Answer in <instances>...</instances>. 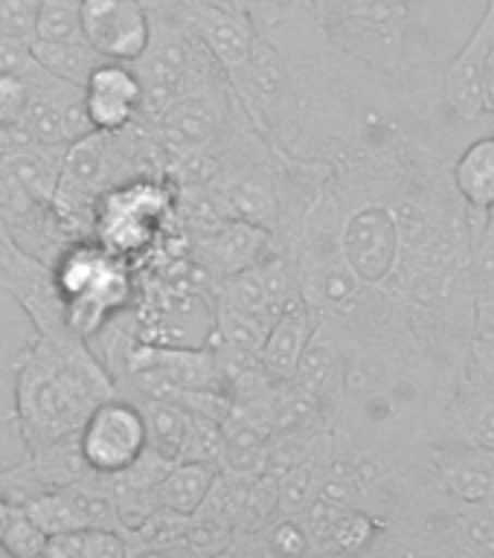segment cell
<instances>
[{
  "mask_svg": "<svg viewBox=\"0 0 494 558\" xmlns=\"http://www.w3.org/2000/svg\"><path fill=\"white\" fill-rule=\"evenodd\" d=\"M117 392V381L91 340L70 329L33 331L12 361V413L24 448L82 430L85 418Z\"/></svg>",
  "mask_w": 494,
  "mask_h": 558,
  "instance_id": "cell-1",
  "label": "cell"
},
{
  "mask_svg": "<svg viewBox=\"0 0 494 558\" xmlns=\"http://www.w3.org/2000/svg\"><path fill=\"white\" fill-rule=\"evenodd\" d=\"M52 282L64 300L68 329L85 340L96 338L134 303L131 262L120 259L94 235L73 239L61 247L52 259Z\"/></svg>",
  "mask_w": 494,
  "mask_h": 558,
  "instance_id": "cell-2",
  "label": "cell"
},
{
  "mask_svg": "<svg viewBox=\"0 0 494 558\" xmlns=\"http://www.w3.org/2000/svg\"><path fill=\"white\" fill-rule=\"evenodd\" d=\"M174 201L178 190L169 178L143 174L117 183L96 204L94 239L120 259H140L155 247L166 230Z\"/></svg>",
  "mask_w": 494,
  "mask_h": 558,
  "instance_id": "cell-3",
  "label": "cell"
},
{
  "mask_svg": "<svg viewBox=\"0 0 494 558\" xmlns=\"http://www.w3.org/2000/svg\"><path fill=\"white\" fill-rule=\"evenodd\" d=\"M26 76H29V105L21 125L24 140L68 148L94 131L85 108V87L52 76L35 59L26 68Z\"/></svg>",
  "mask_w": 494,
  "mask_h": 558,
  "instance_id": "cell-4",
  "label": "cell"
},
{
  "mask_svg": "<svg viewBox=\"0 0 494 558\" xmlns=\"http://www.w3.org/2000/svg\"><path fill=\"white\" fill-rule=\"evenodd\" d=\"M79 445L87 465L99 474L131 469L148 451V425L140 401L113 392L85 418Z\"/></svg>",
  "mask_w": 494,
  "mask_h": 558,
  "instance_id": "cell-5",
  "label": "cell"
},
{
  "mask_svg": "<svg viewBox=\"0 0 494 558\" xmlns=\"http://www.w3.org/2000/svg\"><path fill=\"white\" fill-rule=\"evenodd\" d=\"M494 52V9L486 7L478 26L471 29L469 41L462 44L457 56L439 76L443 108L451 113L454 122L478 131H492L486 117V76L489 59Z\"/></svg>",
  "mask_w": 494,
  "mask_h": 558,
  "instance_id": "cell-6",
  "label": "cell"
},
{
  "mask_svg": "<svg viewBox=\"0 0 494 558\" xmlns=\"http://www.w3.org/2000/svg\"><path fill=\"white\" fill-rule=\"evenodd\" d=\"M0 288L21 305L26 320L33 323V331L68 329L64 300H61L59 288L52 282V265L24 251L9 235L7 227H3V235H0Z\"/></svg>",
  "mask_w": 494,
  "mask_h": 558,
  "instance_id": "cell-7",
  "label": "cell"
},
{
  "mask_svg": "<svg viewBox=\"0 0 494 558\" xmlns=\"http://www.w3.org/2000/svg\"><path fill=\"white\" fill-rule=\"evenodd\" d=\"M85 41L108 61H137L152 38V15L143 0H82Z\"/></svg>",
  "mask_w": 494,
  "mask_h": 558,
  "instance_id": "cell-8",
  "label": "cell"
},
{
  "mask_svg": "<svg viewBox=\"0 0 494 558\" xmlns=\"http://www.w3.org/2000/svg\"><path fill=\"white\" fill-rule=\"evenodd\" d=\"M425 465L445 495L462 504H486L494 486V451L454 430L427 442Z\"/></svg>",
  "mask_w": 494,
  "mask_h": 558,
  "instance_id": "cell-9",
  "label": "cell"
},
{
  "mask_svg": "<svg viewBox=\"0 0 494 558\" xmlns=\"http://www.w3.org/2000/svg\"><path fill=\"white\" fill-rule=\"evenodd\" d=\"M190 251L204 277L218 282L260 265L274 251V233L242 218H227L207 233L192 235Z\"/></svg>",
  "mask_w": 494,
  "mask_h": 558,
  "instance_id": "cell-10",
  "label": "cell"
},
{
  "mask_svg": "<svg viewBox=\"0 0 494 558\" xmlns=\"http://www.w3.org/2000/svg\"><path fill=\"white\" fill-rule=\"evenodd\" d=\"M143 82L129 61H103L85 82V108L94 131H122L143 117Z\"/></svg>",
  "mask_w": 494,
  "mask_h": 558,
  "instance_id": "cell-11",
  "label": "cell"
},
{
  "mask_svg": "<svg viewBox=\"0 0 494 558\" xmlns=\"http://www.w3.org/2000/svg\"><path fill=\"white\" fill-rule=\"evenodd\" d=\"M314 553H370L384 532L378 514L317 497L303 514Z\"/></svg>",
  "mask_w": 494,
  "mask_h": 558,
  "instance_id": "cell-12",
  "label": "cell"
},
{
  "mask_svg": "<svg viewBox=\"0 0 494 558\" xmlns=\"http://www.w3.org/2000/svg\"><path fill=\"white\" fill-rule=\"evenodd\" d=\"M317 323H321V317L305 300H297L294 305H288L286 312L274 320V326L268 329V338H265V347H262V364H265L274 381H294L300 357H303Z\"/></svg>",
  "mask_w": 494,
  "mask_h": 558,
  "instance_id": "cell-13",
  "label": "cell"
},
{
  "mask_svg": "<svg viewBox=\"0 0 494 558\" xmlns=\"http://www.w3.org/2000/svg\"><path fill=\"white\" fill-rule=\"evenodd\" d=\"M454 186L466 207L494 209V131H480L451 160Z\"/></svg>",
  "mask_w": 494,
  "mask_h": 558,
  "instance_id": "cell-14",
  "label": "cell"
},
{
  "mask_svg": "<svg viewBox=\"0 0 494 558\" xmlns=\"http://www.w3.org/2000/svg\"><path fill=\"white\" fill-rule=\"evenodd\" d=\"M218 474L221 469L209 465V462H174L172 469L166 471V477L157 483V509H172V512L192 518L207 504Z\"/></svg>",
  "mask_w": 494,
  "mask_h": 558,
  "instance_id": "cell-15",
  "label": "cell"
},
{
  "mask_svg": "<svg viewBox=\"0 0 494 558\" xmlns=\"http://www.w3.org/2000/svg\"><path fill=\"white\" fill-rule=\"evenodd\" d=\"M146 413L148 448L160 453L164 460L181 462L186 434H190L192 410L181 401L169 399H134Z\"/></svg>",
  "mask_w": 494,
  "mask_h": 558,
  "instance_id": "cell-16",
  "label": "cell"
},
{
  "mask_svg": "<svg viewBox=\"0 0 494 558\" xmlns=\"http://www.w3.org/2000/svg\"><path fill=\"white\" fill-rule=\"evenodd\" d=\"M47 556L52 558H122L131 556L129 538L120 530L82 526L73 532H59L47 541Z\"/></svg>",
  "mask_w": 494,
  "mask_h": 558,
  "instance_id": "cell-17",
  "label": "cell"
},
{
  "mask_svg": "<svg viewBox=\"0 0 494 558\" xmlns=\"http://www.w3.org/2000/svg\"><path fill=\"white\" fill-rule=\"evenodd\" d=\"M33 59L44 70H50L52 76L68 78V82L82 87H85L87 76L103 61H108L87 41H33Z\"/></svg>",
  "mask_w": 494,
  "mask_h": 558,
  "instance_id": "cell-18",
  "label": "cell"
},
{
  "mask_svg": "<svg viewBox=\"0 0 494 558\" xmlns=\"http://www.w3.org/2000/svg\"><path fill=\"white\" fill-rule=\"evenodd\" d=\"M469 239H471V288L478 312L494 308V227L489 213L469 207Z\"/></svg>",
  "mask_w": 494,
  "mask_h": 558,
  "instance_id": "cell-19",
  "label": "cell"
},
{
  "mask_svg": "<svg viewBox=\"0 0 494 558\" xmlns=\"http://www.w3.org/2000/svg\"><path fill=\"white\" fill-rule=\"evenodd\" d=\"M457 396H489L494 399V329L474 326L466 357H462Z\"/></svg>",
  "mask_w": 494,
  "mask_h": 558,
  "instance_id": "cell-20",
  "label": "cell"
},
{
  "mask_svg": "<svg viewBox=\"0 0 494 558\" xmlns=\"http://www.w3.org/2000/svg\"><path fill=\"white\" fill-rule=\"evenodd\" d=\"M33 41H85L82 0H41Z\"/></svg>",
  "mask_w": 494,
  "mask_h": 558,
  "instance_id": "cell-21",
  "label": "cell"
},
{
  "mask_svg": "<svg viewBox=\"0 0 494 558\" xmlns=\"http://www.w3.org/2000/svg\"><path fill=\"white\" fill-rule=\"evenodd\" d=\"M454 427L469 442L494 451V399L489 396H454Z\"/></svg>",
  "mask_w": 494,
  "mask_h": 558,
  "instance_id": "cell-22",
  "label": "cell"
},
{
  "mask_svg": "<svg viewBox=\"0 0 494 558\" xmlns=\"http://www.w3.org/2000/svg\"><path fill=\"white\" fill-rule=\"evenodd\" d=\"M47 541H50V535L41 530V523L35 521L24 506H15L12 521H9L7 532H3V538H0V544H3V549H7L9 556H47Z\"/></svg>",
  "mask_w": 494,
  "mask_h": 558,
  "instance_id": "cell-23",
  "label": "cell"
},
{
  "mask_svg": "<svg viewBox=\"0 0 494 558\" xmlns=\"http://www.w3.org/2000/svg\"><path fill=\"white\" fill-rule=\"evenodd\" d=\"M26 68L0 73V120L7 122L9 129L15 131L21 140H24L21 125H24L26 105H29V76H26Z\"/></svg>",
  "mask_w": 494,
  "mask_h": 558,
  "instance_id": "cell-24",
  "label": "cell"
},
{
  "mask_svg": "<svg viewBox=\"0 0 494 558\" xmlns=\"http://www.w3.org/2000/svg\"><path fill=\"white\" fill-rule=\"evenodd\" d=\"M38 9L41 0H0V33L33 41Z\"/></svg>",
  "mask_w": 494,
  "mask_h": 558,
  "instance_id": "cell-25",
  "label": "cell"
},
{
  "mask_svg": "<svg viewBox=\"0 0 494 558\" xmlns=\"http://www.w3.org/2000/svg\"><path fill=\"white\" fill-rule=\"evenodd\" d=\"M486 117L492 122L494 131V52L492 59H489V76H486Z\"/></svg>",
  "mask_w": 494,
  "mask_h": 558,
  "instance_id": "cell-26",
  "label": "cell"
},
{
  "mask_svg": "<svg viewBox=\"0 0 494 558\" xmlns=\"http://www.w3.org/2000/svg\"><path fill=\"white\" fill-rule=\"evenodd\" d=\"M17 143H24V140L17 137L15 131L9 129L7 122L0 120V151H7V148H12V146H17Z\"/></svg>",
  "mask_w": 494,
  "mask_h": 558,
  "instance_id": "cell-27",
  "label": "cell"
},
{
  "mask_svg": "<svg viewBox=\"0 0 494 558\" xmlns=\"http://www.w3.org/2000/svg\"><path fill=\"white\" fill-rule=\"evenodd\" d=\"M12 512H15V504H9L7 497L0 495V538H3V532H7L9 521H12Z\"/></svg>",
  "mask_w": 494,
  "mask_h": 558,
  "instance_id": "cell-28",
  "label": "cell"
},
{
  "mask_svg": "<svg viewBox=\"0 0 494 558\" xmlns=\"http://www.w3.org/2000/svg\"><path fill=\"white\" fill-rule=\"evenodd\" d=\"M478 326L494 329V308H483V312H478Z\"/></svg>",
  "mask_w": 494,
  "mask_h": 558,
  "instance_id": "cell-29",
  "label": "cell"
},
{
  "mask_svg": "<svg viewBox=\"0 0 494 558\" xmlns=\"http://www.w3.org/2000/svg\"><path fill=\"white\" fill-rule=\"evenodd\" d=\"M486 506H489V512L494 514V486H492V492H489V497H486Z\"/></svg>",
  "mask_w": 494,
  "mask_h": 558,
  "instance_id": "cell-30",
  "label": "cell"
},
{
  "mask_svg": "<svg viewBox=\"0 0 494 558\" xmlns=\"http://www.w3.org/2000/svg\"><path fill=\"white\" fill-rule=\"evenodd\" d=\"M489 225L494 227V209H492V213H489Z\"/></svg>",
  "mask_w": 494,
  "mask_h": 558,
  "instance_id": "cell-31",
  "label": "cell"
},
{
  "mask_svg": "<svg viewBox=\"0 0 494 558\" xmlns=\"http://www.w3.org/2000/svg\"><path fill=\"white\" fill-rule=\"evenodd\" d=\"M489 9H494V0H489Z\"/></svg>",
  "mask_w": 494,
  "mask_h": 558,
  "instance_id": "cell-32",
  "label": "cell"
},
{
  "mask_svg": "<svg viewBox=\"0 0 494 558\" xmlns=\"http://www.w3.org/2000/svg\"><path fill=\"white\" fill-rule=\"evenodd\" d=\"M0 235H3V225H0Z\"/></svg>",
  "mask_w": 494,
  "mask_h": 558,
  "instance_id": "cell-33",
  "label": "cell"
}]
</instances>
